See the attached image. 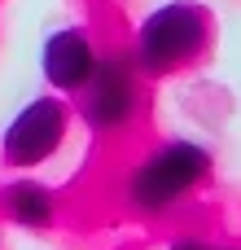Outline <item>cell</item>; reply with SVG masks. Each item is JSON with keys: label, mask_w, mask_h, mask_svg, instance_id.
Wrapping results in <instances>:
<instances>
[{"label": "cell", "mask_w": 241, "mask_h": 250, "mask_svg": "<svg viewBox=\"0 0 241 250\" xmlns=\"http://www.w3.org/2000/svg\"><path fill=\"white\" fill-rule=\"evenodd\" d=\"M206 35H211L206 9L193 0H171L145 18V26L136 35V66H145V70L184 66L189 57H198L206 48Z\"/></svg>", "instance_id": "6da1fadb"}, {"label": "cell", "mask_w": 241, "mask_h": 250, "mask_svg": "<svg viewBox=\"0 0 241 250\" xmlns=\"http://www.w3.org/2000/svg\"><path fill=\"white\" fill-rule=\"evenodd\" d=\"M206 167H211V158H206L202 145H193V141H171V145H162L154 158H145V163L132 171V180H127V202H132L136 211H145V215H162L176 198H184V193L206 176Z\"/></svg>", "instance_id": "7a4b0ae2"}, {"label": "cell", "mask_w": 241, "mask_h": 250, "mask_svg": "<svg viewBox=\"0 0 241 250\" xmlns=\"http://www.w3.org/2000/svg\"><path fill=\"white\" fill-rule=\"evenodd\" d=\"M61 132H66V110L61 101L53 97H40L31 101L4 132V158L13 167H31V163H44L57 145H61Z\"/></svg>", "instance_id": "3957f363"}, {"label": "cell", "mask_w": 241, "mask_h": 250, "mask_svg": "<svg viewBox=\"0 0 241 250\" xmlns=\"http://www.w3.org/2000/svg\"><path fill=\"white\" fill-rule=\"evenodd\" d=\"M136 110V66L127 57H105L92 70V92H88V123L97 132H114L132 119Z\"/></svg>", "instance_id": "277c9868"}, {"label": "cell", "mask_w": 241, "mask_h": 250, "mask_svg": "<svg viewBox=\"0 0 241 250\" xmlns=\"http://www.w3.org/2000/svg\"><path fill=\"white\" fill-rule=\"evenodd\" d=\"M92 70H97V53H92V44L79 31L48 35V44H44V79L53 88L75 92V88H83L92 79Z\"/></svg>", "instance_id": "5b68a950"}, {"label": "cell", "mask_w": 241, "mask_h": 250, "mask_svg": "<svg viewBox=\"0 0 241 250\" xmlns=\"http://www.w3.org/2000/svg\"><path fill=\"white\" fill-rule=\"evenodd\" d=\"M4 211L26 229H44L53 220V193L35 180H18V185L4 189Z\"/></svg>", "instance_id": "8992f818"}, {"label": "cell", "mask_w": 241, "mask_h": 250, "mask_svg": "<svg viewBox=\"0 0 241 250\" xmlns=\"http://www.w3.org/2000/svg\"><path fill=\"white\" fill-rule=\"evenodd\" d=\"M171 250H228V246H206V242H193V237H184V242H176Z\"/></svg>", "instance_id": "52a82bcc"}]
</instances>
